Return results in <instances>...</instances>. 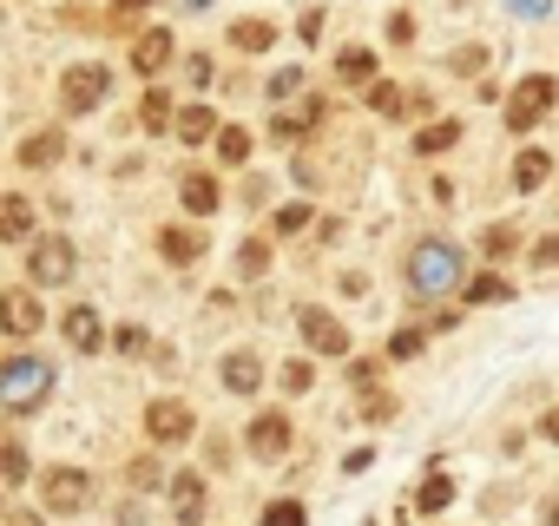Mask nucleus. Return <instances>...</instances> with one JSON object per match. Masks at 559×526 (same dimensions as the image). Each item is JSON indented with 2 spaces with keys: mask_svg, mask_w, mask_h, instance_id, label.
Returning a JSON list of instances; mask_svg holds the SVG:
<instances>
[{
  "mask_svg": "<svg viewBox=\"0 0 559 526\" xmlns=\"http://www.w3.org/2000/svg\"><path fill=\"white\" fill-rule=\"evenodd\" d=\"M47 388H53V369H47L40 356H8V362H0V402H8L14 415L40 408Z\"/></svg>",
  "mask_w": 559,
  "mask_h": 526,
  "instance_id": "1",
  "label": "nucleus"
},
{
  "mask_svg": "<svg viewBox=\"0 0 559 526\" xmlns=\"http://www.w3.org/2000/svg\"><path fill=\"white\" fill-rule=\"evenodd\" d=\"M408 284H415L421 297L454 290V284H461V250H454V243H441V237L415 243V256H408Z\"/></svg>",
  "mask_w": 559,
  "mask_h": 526,
  "instance_id": "2",
  "label": "nucleus"
},
{
  "mask_svg": "<svg viewBox=\"0 0 559 526\" xmlns=\"http://www.w3.org/2000/svg\"><path fill=\"white\" fill-rule=\"evenodd\" d=\"M552 99H559V86H552L546 73H526V80L513 86V99H507V125H513V132L539 125V119L552 112Z\"/></svg>",
  "mask_w": 559,
  "mask_h": 526,
  "instance_id": "3",
  "label": "nucleus"
},
{
  "mask_svg": "<svg viewBox=\"0 0 559 526\" xmlns=\"http://www.w3.org/2000/svg\"><path fill=\"white\" fill-rule=\"evenodd\" d=\"M40 500H47V513H80V506L93 500V474H80V467H47V474H40Z\"/></svg>",
  "mask_w": 559,
  "mask_h": 526,
  "instance_id": "4",
  "label": "nucleus"
},
{
  "mask_svg": "<svg viewBox=\"0 0 559 526\" xmlns=\"http://www.w3.org/2000/svg\"><path fill=\"white\" fill-rule=\"evenodd\" d=\"M27 277H34L40 290L67 284V277H73V243H67V237H40V243L27 250Z\"/></svg>",
  "mask_w": 559,
  "mask_h": 526,
  "instance_id": "5",
  "label": "nucleus"
},
{
  "mask_svg": "<svg viewBox=\"0 0 559 526\" xmlns=\"http://www.w3.org/2000/svg\"><path fill=\"white\" fill-rule=\"evenodd\" d=\"M191 428H198V415H191L178 395H158V402L145 408V434H152L158 447H171V441H191Z\"/></svg>",
  "mask_w": 559,
  "mask_h": 526,
  "instance_id": "6",
  "label": "nucleus"
},
{
  "mask_svg": "<svg viewBox=\"0 0 559 526\" xmlns=\"http://www.w3.org/2000/svg\"><path fill=\"white\" fill-rule=\"evenodd\" d=\"M243 441H250V454H257V461L290 454V415H284V408H263V415L250 421V434H243Z\"/></svg>",
  "mask_w": 559,
  "mask_h": 526,
  "instance_id": "7",
  "label": "nucleus"
},
{
  "mask_svg": "<svg viewBox=\"0 0 559 526\" xmlns=\"http://www.w3.org/2000/svg\"><path fill=\"white\" fill-rule=\"evenodd\" d=\"M106 86H112L106 67H73V73L60 80V99H67V112H93V106L106 99Z\"/></svg>",
  "mask_w": 559,
  "mask_h": 526,
  "instance_id": "8",
  "label": "nucleus"
},
{
  "mask_svg": "<svg viewBox=\"0 0 559 526\" xmlns=\"http://www.w3.org/2000/svg\"><path fill=\"white\" fill-rule=\"evenodd\" d=\"M40 323H47V310H40L34 290H0V330L8 336H34Z\"/></svg>",
  "mask_w": 559,
  "mask_h": 526,
  "instance_id": "9",
  "label": "nucleus"
},
{
  "mask_svg": "<svg viewBox=\"0 0 559 526\" xmlns=\"http://www.w3.org/2000/svg\"><path fill=\"white\" fill-rule=\"evenodd\" d=\"M304 343L317 356H349V330L330 316V310H304Z\"/></svg>",
  "mask_w": 559,
  "mask_h": 526,
  "instance_id": "10",
  "label": "nucleus"
},
{
  "mask_svg": "<svg viewBox=\"0 0 559 526\" xmlns=\"http://www.w3.org/2000/svg\"><path fill=\"white\" fill-rule=\"evenodd\" d=\"M60 158H67V132H60V125H47V132H27V139H21V165H27V171H53Z\"/></svg>",
  "mask_w": 559,
  "mask_h": 526,
  "instance_id": "11",
  "label": "nucleus"
},
{
  "mask_svg": "<svg viewBox=\"0 0 559 526\" xmlns=\"http://www.w3.org/2000/svg\"><path fill=\"white\" fill-rule=\"evenodd\" d=\"M323 125V99H304L297 112H276L270 119V139H284V145H297V139H310Z\"/></svg>",
  "mask_w": 559,
  "mask_h": 526,
  "instance_id": "12",
  "label": "nucleus"
},
{
  "mask_svg": "<svg viewBox=\"0 0 559 526\" xmlns=\"http://www.w3.org/2000/svg\"><path fill=\"white\" fill-rule=\"evenodd\" d=\"M60 330H67V343H73L80 356H93V349H106V330H99V310H86V303H73Z\"/></svg>",
  "mask_w": 559,
  "mask_h": 526,
  "instance_id": "13",
  "label": "nucleus"
},
{
  "mask_svg": "<svg viewBox=\"0 0 559 526\" xmlns=\"http://www.w3.org/2000/svg\"><path fill=\"white\" fill-rule=\"evenodd\" d=\"M132 67H139L145 80H152V73H165V67H171V34H165V27L139 34V40H132Z\"/></svg>",
  "mask_w": 559,
  "mask_h": 526,
  "instance_id": "14",
  "label": "nucleus"
},
{
  "mask_svg": "<svg viewBox=\"0 0 559 526\" xmlns=\"http://www.w3.org/2000/svg\"><path fill=\"white\" fill-rule=\"evenodd\" d=\"M158 250H165V263H198V256H204V230L165 224V230H158Z\"/></svg>",
  "mask_w": 559,
  "mask_h": 526,
  "instance_id": "15",
  "label": "nucleus"
},
{
  "mask_svg": "<svg viewBox=\"0 0 559 526\" xmlns=\"http://www.w3.org/2000/svg\"><path fill=\"white\" fill-rule=\"evenodd\" d=\"M171 513H178V526H198L204 519V480L198 474H178L171 480Z\"/></svg>",
  "mask_w": 559,
  "mask_h": 526,
  "instance_id": "16",
  "label": "nucleus"
},
{
  "mask_svg": "<svg viewBox=\"0 0 559 526\" xmlns=\"http://www.w3.org/2000/svg\"><path fill=\"white\" fill-rule=\"evenodd\" d=\"M257 382H263V362H257L250 349L224 356V388H230V395H257Z\"/></svg>",
  "mask_w": 559,
  "mask_h": 526,
  "instance_id": "17",
  "label": "nucleus"
},
{
  "mask_svg": "<svg viewBox=\"0 0 559 526\" xmlns=\"http://www.w3.org/2000/svg\"><path fill=\"white\" fill-rule=\"evenodd\" d=\"M27 230H34V204H27L21 191H8V198H0V237H8V243H27Z\"/></svg>",
  "mask_w": 559,
  "mask_h": 526,
  "instance_id": "18",
  "label": "nucleus"
},
{
  "mask_svg": "<svg viewBox=\"0 0 559 526\" xmlns=\"http://www.w3.org/2000/svg\"><path fill=\"white\" fill-rule=\"evenodd\" d=\"M178 198H185V211H198V217H211V211H217V178H204V171H185V184H178Z\"/></svg>",
  "mask_w": 559,
  "mask_h": 526,
  "instance_id": "19",
  "label": "nucleus"
},
{
  "mask_svg": "<svg viewBox=\"0 0 559 526\" xmlns=\"http://www.w3.org/2000/svg\"><path fill=\"white\" fill-rule=\"evenodd\" d=\"M230 47H237V53H270V47H276V27H270V21H237V27H230Z\"/></svg>",
  "mask_w": 559,
  "mask_h": 526,
  "instance_id": "20",
  "label": "nucleus"
},
{
  "mask_svg": "<svg viewBox=\"0 0 559 526\" xmlns=\"http://www.w3.org/2000/svg\"><path fill=\"white\" fill-rule=\"evenodd\" d=\"M171 125H178V139H185V145H204V139L217 132L211 106H185V112H171Z\"/></svg>",
  "mask_w": 559,
  "mask_h": 526,
  "instance_id": "21",
  "label": "nucleus"
},
{
  "mask_svg": "<svg viewBox=\"0 0 559 526\" xmlns=\"http://www.w3.org/2000/svg\"><path fill=\"white\" fill-rule=\"evenodd\" d=\"M546 178H552V152H526V158L513 165V184H520V191H539Z\"/></svg>",
  "mask_w": 559,
  "mask_h": 526,
  "instance_id": "22",
  "label": "nucleus"
},
{
  "mask_svg": "<svg viewBox=\"0 0 559 526\" xmlns=\"http://www.w3.org/2000/svg\"><path fill=\"white\" fill-rule=\"evenodd\" d=\"M336 73H343L349 86H369V80H376V53H362V47H349V53H336Z\"/></svg>",
  "mask_w": 559,
  "mask_h": 526,
  "instance_id": "23",
  "label": "nucleus"
},
{
  "mask_svg": "<svg viewBox=\"0 0 559 526\" xmlns=\"http://www.w3.org/2000/svg\"><path fill=\"white\" fill-rule=\"evenodd\" d=\"M369 106H376L382 119H402V112H408V93L389 86V80H369Z\"/></svg>",
  "mask_w": 559,
  "mask_h": 526,
  "instance_id": "24",
  "label": "nucleus"
},
{
  "mask_svg": "<svg viewBox=\"0 0 559 526\" xmlns=\"http://www.w3.org/2000/svg\"><path fill=\"white\" fill-rule=\"evenodd\" d=\"M139 125H145V132H165V125H171V93L152 86V93L139 99Z\"/></svg>",
  "mask_w": 559,
  "mask_h": 526,
  "instance_id": "25",
  "label": "nucleus"
},
{
  "mask_svg": "<svg viewBox=\"0 0 559 526\" xmlns=\"http://www.w3.org/2000/svg\"><path fill=\"white\" fill-rule=\"evenodd\" d=\"M448 500H454V480H448V474H428V480L415 487V506H421V513H441Z\"/></svg>",
  "mask_w": 559,
  "mask_h": 526,
  "instance_id": "26",
  "label": "nucleus"
},
{
  "mask_svg": "<svg viewBox=\"0 0 559 526\" xmlns=\"http://www.w3.org/2000/svg\"><path fill=\"white\" fill-rule=\"evenodd\" d=\"M217 158L224 165H243L250 158V132L243 125H217Z\"/></svg>",
  "mask_w": 559,
  "mask_h": 526,
  "instance_id": "27",
  "label": "nucleus"
},
{
  "mask_svg": "<svg viewBox=\"0 0 559 526\" xmlns=\"http://www.w3.org/2000/svg\"><path fill=\"white\" fill-rule=\"evenodd\" d=\"M507 297H513V284L493 277V271H480V277L467 284V303H507Z\"/></svg>",
  "mask_w": 559,
  "mask_h": 526,
  "instance_id": "28",
  "label": "nucleus"
},
{
  "mask_svg": "<svg viewBox=\"0 0 559 526\" xmlns=\"http://www.w3.org/2000/svg\"><path fill=\"white\" fill-rule=\"evenodd\" d=\"M263 271H270V243H263V237H250V243L237 250V277H250V284H257Z\"/></svg>",
  "mask_w": 559,
  "mask_h": 526,
  "instance_id": "29",
  "label": "nucleus"
},
{
  "mask_svg": "<svg viewBox=\"0 0 559 526\" xmlns=\"http://www.w3.org/2000/svg\"><path fill=\"white\" fill-rule=\"evenodd\" d=\"M448 145H461V125H454V119H441V125H428V132L415 139V152H448Z\"/></svg>",
  "mask_w": 559,
  "mask_h": 526,
  "instance_id": "30",
  "label": "nucleus"
},
{
  "mask_svg": "<svg viewBox=\"0 0 559 526\" xmlns=\"http://www.w3.org/2000/svg\"><path fill=\"white\" fill-rule=\"evenodd\" d=\"M0 480H27V447L21 441H0Z\"/></svg>",
  "mask_w": 559,
  "mask_h": 526,
  "instance_id": "31",
  "label": "nucleus"
},
{
  "mask_svg": "<svg viewBox=\"0 0 559 526\" xmlns=\"http://www.w3.org/2000/svg\"><path fill=\"white\" fill-rule=\"evenodd\" d=\"M126 480H132V487H139V493H152V487H158V480H165V467H158V461H152V454H145V461H132V467H126Z\"/></svg>",
  "mask_w": 559,
  "mask_h": 526,
  "instance_id": "32",
  "label": "nucleus"
},
{
  "mask_svg": "<svg viewBox=\"0 0 559 526\" xmlns=\"http://www.w3.org/2000/svg\"><path fill=\"white\" fill-rule=\"evenodd\" d=\"M310 224V204H284V211H276V237H297Z\"/></svg>",
  "mask_w": 559,
  "mask_h": 526,
  "instance_id": "33",
  "label": "nucleus"
},
{
  "mask_svg": "<svg viewBox=\"0 0 559 526\" xmlns=\"http://www.w3.org/2000/svg\"><path fill=\"white\" fill-rule=\"evenodd\" d=\"M263 526H304V506L297 500H276V506H263Z\"/></svg>",
  "mask_w": 559,
  "mask_h": 526,
  "instance_id": "34",
  "label": "nucleus"
},
{
  "mask_svg": "<svg viewBox=\"0 0 559 526\" xmlns=\"http://www.w3.org/2000/svg\"><path fill=\"white\" fill-rule=\"evenodd\" d=\"M513 243H520V237H513V224H493V230H487V256H507Z\"/></svg>",
  "mask_w": 559,
  "mask_h": 526,
  "instance_id": "35",
  "label": "nucleus"
},
{
  "mask_svg": "<svg viewBox=\"0 0 559 526\" xmlns=\"http://www.w3.org/2000/svg\"><path fill=\"white\" fill-rule=\"evenodd\" d=\"M389 356H395V362H408V356H421V330H402V336L389 343Z\"/></svg>",
  "mask_w": 559,
  "mask_h": 526,
  "instance_id": "36",
  "label": "nucleus"
},
{
  "mask_svg": "<svg viewBox=\"0 0 559 526\" xmlns=\"http://www.w3.org/2000/svg\"><path fill=\"white\" fill-rule=\"evenodd\" d=\"M297 86H304V73H297V67H284V73H276V80H270V99H290Z\"/></svg>",
  "mask_w": 559,
  "mask_h": 526,
  "instance_id": "37",
  "label": "nucleus"
},
{
  "mask_svg": "<svg viewBox=\"0 0 559 526\" xmlns=\"http://www.w3.org/2000/svg\"><path fill=\"white\" fill-rule=\"evenodd\" d=\"M284 388L304 395V388H310V362H284Z\"/></svg>",
  "mask_w": 559,
  "mask_h": 526,
  "instance_id": "38",
  "label": "nucleus"
},
{
  "mask_svg": "<svg viewBox=\"0 0 559 526\" xmlns=\"http://www.w3.org/2000/svg\"><path fill=\"white\" fill-rule=\"evenodd\" d=\"M145 8H152V0H119V8H112V27H132Z\"/></svg>",
  "mask_w": 559,
  "mask_h": 526,
  "instance_id": "39",
  "label": "nucleus"
},
{
  "mask_svg": "<svg viewBox=\"0 0 559 526\" xmlns=\"http://www.w3.org/2000/svg\"><path fill=\"white\" fill-rule=\"evenodd\" d=\"M480 67H487V53H480V47H461V53H454V73H480Z\"/></svg>",
  "mask_w": 559,
  "mask_h": 526,
  "instance_id": "40",
  "label": "nucleus"
},
{
  "mask_svg": "<svg viewBox=\"0 0 559 526\" xmlns=\"http://www.w3.org/2000/svg\"><path fill=\"white\" fill-rule=\"evenodd\" d=\"M389 40H395V47H408V40H415V21H408V14H395V21H389Z\"/></svg>",
  "mask_w": 559,
  "mask_h": 526,
  "instance_id": "41",
  "label": "nucleus"
},
{
  "mask_svg": "<svg viewBox=\"0 0 559 526\" xmlns=\"http://www.w3.org/2000/svg\"><path fill=\"white\" fill-rule=\"evenodd\" d=\"M533 263H559V237H539L533 243Z\"/></svg>",
  "mask_w": 559,
  "mask_h": 526,
  "instance_id": "42",
  "label": "nucleus"
},
{
  "mask_svg": "<svg viewBox=\"0 0 559 526\" xmlns=\"http://www.w3.org/2000/svg\"><path fill=\"white\" fill-rule=\"evenodd\" d=\"M546 434H552V441H559V408H552V415H546Z\"/></svg>",
  "mask_w": 559,
  "mask_h": 526,
  "instance_id": "43",
  "label": "nucleus"
},
{
  "mask_svg": "<svg viewBox=\"0 0 559 526\" xmlns=\"http://www.w3.org/2000/svg\"><path fill=\"white\" fill-rule=\"evenodd\" d=\"M546 526H559V500H546Z\"/></svg>",
  "mask_w": 559,
  "mask_h": 526,
  "instance_id": "44",
  "label": "nucleus"
},
{
  "mask_svg": "<svg viewBox=\"0 0 559 526\" xmlns=\"http://www.w3.org/2000/svg\"><path fill=\"white\" fill-rule=\"evenodd\" d=\"M14 526H40V519H14Z\"/></svg>",
  "mask_w": 559,
  "mask_h": 526,
  "instance_id": "45",
  "label": "nucleus"
}]
</instances>
